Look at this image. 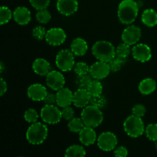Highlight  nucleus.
<instances>
[{
  "mask_svg": "<svg viewBox=\"0 0 157 157\" xmlns=\"http://www.w3.org/2000/svg\"><path fill=\"white\" fill-rule=\"evenodd\" d=\"M46 31L44 27L42 26H37L35 27L32 30V35L34 38L38 40H42L43 38H45Z\"/></svg>",
  "mask_w": 157,
  "mask_h": 157,
  "instance_id": "c9c22d12",
  "label": "nucleus"
},
{
  "mask_svg": "<svg viewBox=\"0 0 157 157\" xmlns=\"http://www.w3.org/2000/svg\"><path fill=\"white\" fill-rule=\"evenodd\" d=\"M52 18V15L47 9L38 10L36 13V19L41 24H47Z\"/></svg>",
  "mask_w": 157,
  "mask_h": 157,
  "instance_id": "c85d7f7f",
  "label": "nucleus"
},
{
  "mask_svg": "<svg viewBox=\"0 0 157 157\" xmlns=\"http://www.w3.org/2000/svg\"><path fill=\"white\" fill-rule=\"evenodd\" d=\"M86 155V151L82 146L72 145L66 150L64 156L67 157H83Z\"/></svg>",
  "mask_w": 157,
  "mask_h": 157,
  "instance_id": "393cba45",
  "label": "nucleus"
},
{
  "mask_svg": "<svg viewBox=\"0 0 157 157\" xmlns=\"http://www.w3.org/2000/svg\"><path fill=\"white\" fill-rule=\"evenodd\" d=\"M6 91H7V84H6V81L3 78H1V80H0V95L3 96Z\"/></svg>",
  "mask_w": 157,
  "mask_h": 157,
  "instance_id": "79ce46f5",
  "label": "nucleus"
},
{
  "mask_svg": "<svg viewBox=\"0 0 157 157\" xmlns=\"http://www.w3.org/2000/svg\"><path fill=\"white\" fill-rule=\"evenodd\" d=\"M156 89V82L151 78H147L140 81L139 90L142 94L149 95L153 93Z\"/></svg>",
  "mask_w": 157,
  "mask_h": 157,
  "instance_id": "5701e85b",
  "label": "nucleus"
},
{
  "mask_svg": "<svg viewBox=\"0 0 157 157\" xmlns=\"http://www.w3.org/2000/svg\"><path fill=\"white\" fill-rule=\"evenodd\" d=\"M13 18L18 25H25L30 22L32 18L31 12L26 7L19 6L14 10Z\"/></svg>",
  "mask_w": 157,
  "mask_h": 157,
  "instance_id": "6ab92c4d",
  "label": "nucleus"
},
{
  "mask_svg": "<svg viewBox=\"0 0 157 157\" xmlns=\"http://www.w3.org/2000/svg\"><path fill=\"white\" fill-rule=\"evenodd\" d=\"M141 38V30L138 26L129 25L123 31L121 38L123 42L129 44V45H133L136 44L140 41Z\"/></svg>",
  "mask_w": 157,
  "mask_h": 157,
  "instance_id": "1a4fd4ad",
  "label": "nucleus"
},
{
  "mask_svg": "<svg viewBox=\"0 0 157 157\" xmlns=\"http://www.w3.org/2000/svg\"><path fill=\"white\" fill-rule=\"evenodd\" d=\"M81 117L86 127L95 128L102 124L104 115L101 108L90 104L83 108Z\"/></svg>",
  "mask_w": 157,
  "mask_h": 157,
  "instance_id": "f03ea898",
  "label": "nucleus"
},
{
  "mask_svg": "<svg viewBox=\"0 0 157 157\" xmlns=\"http://www.w3.org/2000/svg\"><path fill=\"white\" fill-rule=\"evenodd\" d=\"M47 85L54 90H58L64 87L65 79L62 74L58 71H51L46 75Z\"/></svg>",
  "mask_w": 157,
  "mask_h": 157,
  "instance_id": "ddd939ff",
  "label": "nucleus"
},
{
  "mask_svg": "<svg viewBox=\"0 0 157 157\" xmlns=\"http://www.w3.org/2000/svg\"><path fill=\"white\" fill-rule=\"evenodd\" d=\"M91 95L86 88H79L74 93L73 104L75 107L84 108L90 104Z\"/></svg>",
  "mask_w": 157,
  "mask_h": 157,
  "instance_id": "2eb2a0df",
  "label": "nucleus"
},
{
  "mask_svg": "<svg viewBox=\"0 0 157 157\" xmlns=\"http://www.w3.org/2000/svg\"><path fill=\"white\" fill-rule=\"evenodd\" d=\"M98 140L97 133L93 127H84L81 131L79 132V140L83 145L88 147L92 145L96 142Z\"/></svg>",
  "mask_w": 157,
  "mask_h": 157,
  "instance_id": "a211bd4d",
  "label": "nucleus"
},
{
  "mask_svg": "<svg viewBox=\"0 0 157 157\" xmlns=\"http://www.w3.org/2000/svg\"><path fill=\"white\" fill-rule=\"evenodd\" d=\"M24 118L28 123L30 124H34L37 122L38 119V113L37 110H35L33 108H29L25 112Z\"/></svg>",
  "mask_w": 157,
  "mask_h": 157,
  "instance_id": "2f4dec72",
  "label": "nucleus"
},
{
  "mask_svg": "<svg viewBox=\"0 0 157 157\" xmlns=\"http://www.w3.org/2000/svg\"><path fill=\"white\" fill-rule=\"evenodd\" d=\"M47 89L41 84H33L27 90L28 97L34 101H43L47 96Z\"/></svg>",
  "mask_w": 157,
  "mask_h": 157,
  "instance_id": "dca6fc26",
  "label": "nucleus"
},
{
  "mask_svg": "<svg viewBox=\"0 0 157 157\" xmlns=\"http://www.w3.org/2000/svg\"><path fill=\"white\" fill-rule=\"evenodd\" d=\"M86 89L88 90L91 97L99 96V95L102 94L103 86L99 81V80L94 79V81H92Z\"/></svg>",
  "mask_w": 157,
  "mask_h": 157,
  "instance_id": "a878e982",
  "label": "nucleus"
},
{
  "mask_svg": "<svg viewBox=\"0 0 157 157\" xmlns=\"http://www.w3.org/2000/svg\"><path fill=\"white\" fill-rule=\"evenodd\" d=\"M114 156L117 157H126L128 155V150L125 147H119L113 151Z\"/></svg>",
  "mask_w": 157,
  "mask_h": 157,
  "instance_id": "ea45409f",
  "label": "nucleus"
},
{
  "mask_svg": "<svg viewBox=\"0 0 157 157\" xmlns=\"http://www.w3.org/2000/svg\"><path fill=\"white\" fill-rule=\"evenodd\" d=\"M74 71L78 76H82V75L89 73L90 67L85 62H78L75 64V67H74Z\"/></svg>",
  "mask_w": 157,
  "mask_h": 157,
  "instance_id": "7c9ffc66",
  "label": "nucleus"
},
{
  "mask_svg": "<svg viewBox=\"0 0 157 157\" xmlns=\"http://www.w3.org/2000/svg\"><path fill=\"white\" fill-rule=\"evenodd\" d=\"M12 12L10 9L6 6H2L0 9V24H7L12 17Z\"/></svg>",
  "mask_w": 157,
  "mask_h": 157,
  "instance_id": "cd10ccee",
  "label": "nucleus"
},
{
  "mask_svg": "<svg viewBox=\"0 0 157 157\" xmlns=\"http://www.w3.org/2000/svg\"><path fill=\"white\" fill-rule=\"evenodd\" d=\"M88 49L87 43L84 38H77L73 40L71 44V51L77 56H83L85 55Z\"/></svg>",
  "mask_w": 157,
  "mask_h": 157,
  "instance_id": "412c9836",
  "label": "nucleus"
},
{
  "mask_svg": "<svg viewBox=\"0 0 157 157\" xmlns=\"http://www.w3.org/2000/svg\"><path fill=\"white\" fill-rule=\"evenodd\" d=\"M65 40L66 33L61 28H52L46 32L45 41L50 45H61Z\"/></svg>",
  "mask_w": 157,
  "mask_h": 157,
  "instance_id": "9d476101",
  "label": "nucleus"
},
{
  "mask_svg": "<svg viewBox=\"0 0 157 157\" xmlns=\"http://www.w3.org/2000/svg\"><path fill=\"white\" fill-rule=\"evenodd\" d=\"M155 147H156V149L157 150V141L155 142Z\"/></svg>",
  "mask_w": 157,
  "mask_h": 157,
  "instance_id": "37998d69",
  "label": "nucleus"
},
{
  "mask_svg": "<svg viewBox=\"0 0 157 157\" xmlns=\"http://www.w3.org/2000/svg\"><path fill=\"white\" fill-rule=\"evenodd\" d=\"M73 95L71 90L66 87H62L57 90L56 104L60 107H65L70 106L73 103Z\"/></svg>",
  "mask_w": 157,
  "mask_h": 157,
  "instance_id": "f3484780",
  "label": "nucleus"
},
{
  "mask_svg": "<svg viewBox=\"0 0 157 157\" xmlns=\"http://www.w3.org/2000/svg\"><path fill=\"white\" fill-rule=\"evenodd\" d=\"M40 116L44 123L49 124H56L61 121L62 113L61 110H60L59 108L55 107L54 104H45L41 108Z\"/></svg>",
  "mask_w": 157,
  "mask_h": 157,
  "instance_id": "0eeeda50",
  "label": "nucleus"
},
{
  "mask_svg": "<svg viewBox=\"0 0 157 157\" xmlns=\"http://www.w3.org/2000/svg\"><path fill=\"white\" fill-rule=\"evenodd\" d=\"M142 22L148 27H154L157 25V12L153 9L144 11L141 15Z\"/></svg>",
  "mask_w": 157,
  "mask_h": 157,
  "instance_id": "4be33fe9",
  "label": "nucleus"
},
{
  "mask_svg": "<svg viewBox=\"0 0 157 157\" xmlns=\"http://www.w3.org/2000/svg\"><path fill=\"white\" fill-rule=\"evenodd\" d=\"M108 64L110 66V71L112 72H117L118 71L121 70V67H122L123 64H124L121 60H120L119 58H117L116 56L113 58H112L110 61H108Z\"/></svg>",
  "mask_w": 157,
  "mask_h": 157,
  "instance_id": "f704fd0d",
  "label": "nucleus"
},
{
  "mask_svg": "<svg viewBox=\"0 0 157 157\" xmlns=\"http://www.w3.org/2000/svg\"><path fill=\"white\" fill-rule=\"evenodd\" d=\"M132 52V49H130V45L126 44V43H122L119 44L116 49V57L119 58L120 60L124 63L127 61V57L130 55V52Z\"/></svg>",
  "mask_w": 157,
  "mask_h": 157,
  "instance_id": "b1692460",
  "label": "nucleus"
},
{
  "mask_svg": "<svg viewBox=\"0 0 157 157\" xmlns=\"http://www.w3.org/2000/svg\"><path fill=\"white\" fill-rule=\"evenodd\" d=\"M124 128L128 136L136 138L142 136L145 132V126L141 117L132 114L124 122Z\"/></svg>",
  "mask_w": 157,
  "mask_h": 157,
  "instance_id": "39448f33",
  "label": "nucleus"
},
{
  "mask_svg": "<svg viewBox=\"0 0 157 157\" xmlns=\"http://www.w3.org/2000/svg\"><path fill=\"white\" fill-rule=\"evenodd\" d=\"M78 2L77 0H58L57 9L63 15L70 16L77 12Z\"/></svg>",
  "mask_w": 157,
  "mask_h": 157,
  "instance_id": "4468645a",
  "label": "nucleus"
},
{
  "mask_svg": "<svg viewBox=\"0 0 157 157\" xmlns=\"http://www.w3.org/2000/svg\"><path fill=\"white\" fill-rule=\"evenodd\" d=\"M67 127H68L70 131L73 132V133H79L85 127V125H84L81 117H74L73 119L69 121Z\"/></svg>",
  "mask_w": 157,
  "mask_h": 157,
  "instance_id": "bb28decb",
  "label": "nucleus"
},
{
  "mask_svg": "<svg viewBox=\"0 0 157 157\" xmlns=\"http://www.w3.org/2000/svg\"><path fill=\"white\" fill-rule=\"evenodd\" d=\"M138 13L139 5L134 0H123L118 6V18L124 25L132 24L138 16Z\"/></svg>",
  "mask_w": 157,
  "mask_h": 157,
  "instance_id": "f257e3e1",
  "label": "nucleus"
},
{
  "mask_svg": "<svg viewBox=\"0 0 157 157\" xmlns=\"http://www.w3.org/2000/svg\"><path fill=\"white\" fill-rule=\"evenodd\" d=\"M71 51L63 49L60 51L55 58V64L61 71H70L75 65V56Z\"/></svg>",
  "mask_w": 157,
  "mask_h": 157,
  "instance_id": "423d86ee",
  "label": "nucleus"
},
{
  "mask_svg": "<svg viewBox=\"0 0 157 157\" xmlns=\"http://www.w3.org/2000/svg\"><path fill=\"white\" fill-rule=\"evenodd\" d=\"M92 53L98 61L108 62L116 56V49L110 41H98L94 44Z\"/></svg>",
  "mask_w": 157,
  "mask_h": 157,
  "instance_id": "7ed1b4c3",
  "label": "nucleus"
},
{
  "mask_svg": "<svg viewBox=\"0 0 157 157\" xmlns=\"http://www.w3.org/2000/svg\"><path fill=\"white\" fill-rule=\"evenodd\" d=\"M106 104H107V100L104 96H102V94L99 95V96L91 97L90 102V104L91 105L99 107V108H103L104 107H105Z\"/></svg>",
  "mask_w": 157,
  "mask_h": 157,
  "instance_id": "473e14b6",
  "label": "nucleus"
},
{
  "mask_svg": "<svg viewBox=\"0 0 157 157\" xmlns=\"http://www.w3.org/2000/svg\"><path fill=\"white\" fill-rule=\"evenodd\" d=\"M131 53L133 58L140 62H147L152 58V52L150 48L147 44L143 43L133 46Z\"/></svg>",
  "mask_w": 157,
  "mask_h": 157,
  "instance_id": "f8f14e48",
  "label": "nucleus"
},
{
  "mask_svg": "<svg viewBox=\"0 0 157 157\" xmlns=\"http://www.w3.org/2000/svg\"><path fill=\"white\" fill-rule=\"evenodd\" d=\"M34 72L40 76H46L51 71V64L44 58H37L32 64Z\"/></svg>",
  "mask_w": 157,
  "mask_h": 157,
  "instance_id": "aec40b11",
  "label": "nucleus"
},
{
  "mask_svg": "<svg viewBox=\"0 0 157 157\" xmlns=\"http://www.w3.org/2000/svg\"><path fill=\"white\" fill-rule=\"evenodd\" d=\"M61 113H62V118H64L65 121H69L75 117V110L70 106L63 107Z\"/></svg>",
  "mask_w": 157,
  "mask_h": 157,
  "instance_id": "e433bc0d",
  "label": "nucleus"
},
{
  "mask_svg": "<svg viewBox=\"0 0 157 157\" xmlns=\"http://www.w3.org/2000/svg\"><path fill=\"white\" fill-rule=\"evenodd\" d=\"M146 136L150 140L157 141V124H150L146 127Z\"/></svg>",
  "mask_w": 157,
  "mask_h": 157,
  "instance_id": "c756f323",
  "label": "nucleus"
},
{
  "mask_svg": "<svg viewBox=\"0 0 157 157\" xmlns=\"http://www.w3.org/2000/svg\"><path fill=\"white\" fill-rule=\"evenodd\" d=\"M32 6L37 10L47 9L50 4V0H29Z\"/></svg>",
  "mask_w": 157,
  "mask_h": 157,
  "instance_id": "72a5a7b5",
  "label": "nucleus"
},
{
  "mask_svg": "<svg viewBox=\"0 0 157 157\" xmlns=\"http://www.w3.org/2000/svg\"><path fill=\"white\" fill-rule=\"evenodd\" d=\"M98 146L101 150L110 152L114 150L118 144V140L116 135L112 132H104L98 136Z\"/></svg>",
  "mask_w": 157,
  "mask_h": 157,
  "instance_id": "6e6552de",
  "label": "nucleus"
},
{
  "mask_svg": "<svg viewBox=\"0 0 157 157\" xmlns=\"http://www.w3.org/2000/svg\"><path fill=\"white\" fill-rule=\"evenodd\" d=\"M146 111V107L145 106L143 105V104H136L134 107L132 109V113L133 115L136 117H143L145 115Z\"/></svg>",
  "mask_w": 157,
  "mask_h": 157,
  "instance_id": "58836bf2",
  "label": "nucleus"
},
{
  "mask_svg": "<svg viewBox=\"0 0 157 157\" xmlns=\"http://www.w3.org/2000/svg\"><path fill=\"white\" fill-rule=\"evenodd\" d=\"M92 79H93V77L90 75V73L86 74L82 76H79V84L81 85V87L87 88L89 84H90V82L93 81Z\"/></svg>",
  "mask_w": 157,
  "mask_h": 157,
  "instance_id": "4c0bfd02",
  "label": "nucleus"
},
{
  "mask_svg": "<svg viewBox=\"0 0 157 157\" xmlns=\"http://www.w3.org/2000/svg\"><path fill=\"white\" fill-rule=\"evenodd\" d=\"M45 104H50L53 105L56 103V94L53 93H48L47 96L45 97L44 100L43 101Z\"/></svg>",
  "mask_w": 157,
  "mask_h": 157,
  "instance_id": "a19ab883",
  "label": "nucleus"
},
{
  "mask_svg": "<svg viewBox=\"0 0 157 157\" xmlns=\"http://www.w3.org/2000/svg\"><path fill=\"white\" fill-rule=\"evenodd\" d=\"M47 126L39 122L32 124L26 131V139L33 145H39L44 142L48 136Z\"/></svg>",
  "mask_w": 157,
  "mask_h": 157,
  "instance_id": "20e7f679",
  "label": "nucleus"
},
{
  "mask_svg": "<svg viewBox=\"0 0 157 157\" xmlns=\"http://www.w3.org/2000/svg\"><path fill=\"white\" fill-rule=\"evenodd\" d=\"M110 71H110L108 63L106 61H98L90 66L89 73L93 77L94 79L100 81V80L107 78Z\"/></svg>",
  "mask_w": 157,
  "mask_h": 157,
  "instance_id": "9b49d317",
  "label": "nucleus"
}]
</instances>
